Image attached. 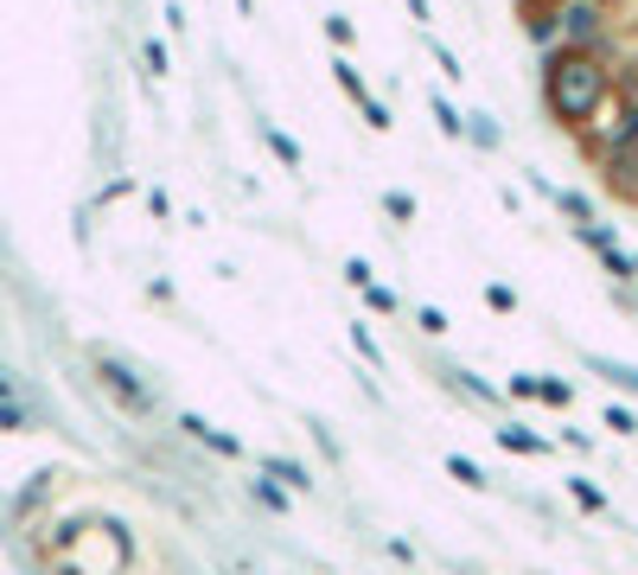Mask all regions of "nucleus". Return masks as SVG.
Returning <instances> with one entry per match:
<instances>
[{"mask_svg": "<svg viewBox=\"0 0 638 575\" xmlns=\"http://www.w3.org/2000/svg\"><path fill=\"white\" fill-rule=\"evenodd\" d=\"M358 295H364V307H371V313H396V288H390V281H371V288H358Z\"/></svg>", "mask_w": 638, "mask_h": 575, "instance_id": "obj_16", "label": "nucleus"}, {"mask_svg": "<svg viewBox=\"0 0 638 575\" xmlns=\"http://www.w3.org/2000/svg\"><path fill=\"white\" fill-rule=\"evenodd\" d=\"M524 38L543 45V51L562 45V13H556V0H524Z\"/></svg>", "mask_w": 638, "mask_h": 575, "instance_id": "obj_3", "label": "nucleus"}, {"mask_svg": "<svg viewBox=\"0 0 638 575\" xmlns=\"http://www.w3.org/2000/svg\"><path fill=\"white\" fill-rule=\"evenodd\" d=\"M415 326H421L428 340H441V333H448L453 320H448V313H441V307H421V313H415Z\"/></svg>", "mask_w": 638, "mask_h": 575, "instance_id": "obj_21", "label": "nucleus"}, {"mask_svg": "<svg viewBox=\"0 0 638 575\" xmlns=\"http://www.w3.org/2000/svg\"><path fill=\"white\" fill-rule=\"evenodd\" d=\"M568 493H575V505H588V511H606V493L594 480H568Z\"/></svg>", "mask_w": 638, "mask_h": 575, "instance_id": "obj_18", "label": "nucleus"}, {"mask_svg": "<svg viewBox=\"0 0 638 575\" xmlns=\"http://www.w3.org/2000/svg\"><path fill=\"white\" fill-rule=\"evenodd\" d=\"M575 243H588V250L601 256V250H613V230L606 225H575Z\"/></svg>", "mask_w": 638, "mask_h": 575, "instance_id": "obj_19", "label": "nucleus"}, {"mask_svg": "<svg viewBox=\"0 0 638 575\" xmlns=\"http://www.w3.org/2000/svg\"><path fill=\"white\" fill-rule=\"evenodd\" d=\"M179 428H186L192 441H205L211 455H224V460H236V455H243V441H236V435H224V428H211L205 416H179Z\"/></svg>", "mask_w": 638, "mask_h": 575, "instance_id": "obj_4", "label": "nucleus"}, {"mask_svg": "<svg viewBox=\"0 0 638 575\" xmlns=\"http://www.w3.org/2000/svg\"><path fill=\"white\" fill-rule=\"evenodd\" d=\"M486 307L511 313V307H518V288H504V281H486Z\"/></svg>", "mask_w": 638, "mask_h": 575, "instance_id": "obj_24", "label": "nucleus"}, {"mask_svg": "<svg viewBox=\"0 0 638 575\" xmlns=\"http://www.w3.org/2000/svg\"><path fill=\"white\" fill-rule=\"evenodd\" d=\"M549 205H562V211H568V218H575V225H594V205H588V198H581V192L556 186V198H549Z\"/></svg>", "mask_w": 638, "mask_h": 575, "instance_id": "obj_15", "label": "nucleus"}, {"mask_svg": "<svg viewBox=\"0 0 638 575\" xmlns=\"http://www.w3.org/2000/svg\"><path fill=\"white\" fill-rule=\"evenodd\" d=\"M606 428H619V435H638V416H633V410H619V403H613V410H606Z\"/></svg>", "mask_w": 638, "mask_h": 575, "instance_id": "obj_26", "label": "nucleus"}, {"mask_svg": "<svg viewBox=\"0 0 638 575\" xmlns=\"http://www.w3.org/2000/svg\"><path fill=\"white\" fill-rule=\"evenodd\" d=\"M345 281H351V288H371L376 275H371V263H364V256H345Z\"/></svg>", "mask_w": 638, "mask_h": 575, "instance_id": "obj_25", "label": "nucleus"}, {"mask_svg": "<svg viewBox=\"0 0 638 575\" xmlns=\"http://www.w3.org/2000/svg\"><path fill=\"white\" fill-rule=\"evenodd\" d=\"M256 498H263V505H275V511H288V493H275L268 480H256Z\"/></svg>", "mask_w": 638, "mask_h": 575, "instance_id": "obj_29", "label": "nucleus"}, {"mask_svg": "<svg viewBox=\"0 0 638 575\" xmlns=\"http://www.w3.org/2000/svg\"><path fill=\"white\" fill-rule=\"evenodd\" d=\"M601 263H606V275H619V281H633V256L613 243V250H601Z\"/></svg>", "mask_w": 638, "mask_h": 575, "instance_id": "obj_23", "label": "nucleus"}, {"mask_svg": "<svg viewBox=\"0 0 638 575\" xmlns=\"http://www.w3.org/2000/svg\"><path fill=\"white\" fill-rule=\"evenodd\" d=\"M428 110H434V128H441L448 141H466V115L453 110V103H448V96H441V90L428 96Z\"/></svg>", "mask_w": 638, "mask_h": 575, "instance_id": "obj_10", "label": "nucleus"}, {"mask_svg": "<svg viewBox=\"0 0 638 575\" xmlns=\"http://www.w3.org/2000/svg\"><path fill=\"white\" fill-rule=\"evenodd\" d=\"M383 211H390L396 225H409V218H415V198H409V192H383Z\"/></svg>", "mask_w": 638, "mask_h": 575, "instance_id": "obj_22", "label": "nucleus"}, {"mask_svg": "<svg viewBox=\"0 0 638 575\" xmlns=\"http://www.w3.org/2000/svg\"><path fill=\"white\" fill-rule=\"evenodd\" d=\"M103 378L115 383V396H121V403H128V410H153V396L148 390H141V383L128 378V371H121V365H103Z\"/></svg>", "mask_w": 638, "mask_h": 575, "instance_id": "obj_9", "label": "nucleus"}, {"mask_svg": "<svg viewBox=\"0 0 638 575\" xmlns=\"http://www.w3.org/2000/svg\"><path fill=\"white\" fill-rule=\"evenodd\" d=\"M434 65H441V77H460V58H453L441 38H434Z\"/></svg>", "mask_w": 638, "mask_h": 575, "instance_id": "obj_28", "label": "nucleus"}, {"mask_svg": "<svg viewBox=\"0 0 638 575\" xmlns=\"http://www.w3.org/2000/svg\"><path fill=\"white\" fill-rule=\"evenodd\" d=\"M536 396H543L549 410H568V403H575V383L568 378H536Z\"/></svg>", "mask_w": 638, "mask_h": 575, "instance_id": "obj_14", "label": "nucleus"}, {"mask_svg": "<svg viewBox=\"0 0 638 575\" xmlns=\"http://www.w3.org/2000/svg\"><path fill=\"white\" fill-rule=\"evenodd\" d=\"M633 281H638V256H633Z\"/></svg>", "mask_w": 638, "mask_h": 575, "instance_id": "obj_33", "label": "nucleus"}, {"mask_svg": "<svg viewBox=\"0 0 638 575\" xmlns=\"http://www.w3.org/2000/svg\"><path fill=\"white\" fill-rule=\"evenodd\" d=\"M613 96V71H606V51H575V45H556L543 51V110L556 128H588L594 115L606 110Z\"/></svg>", "mask_w": 638, "mask_h": 575, "instance_id": "obj_1", "label": "nucleus"}, {"mask_svg": "<svg viewBox=\"0 0 638 575\" xmlns=\"http://www.w3.org/2000/svg\"><path fill=\"white\" fill-rule=\"evenodd\" d=\"M263 473H268V480H288V493H306V486H313L301 460H281V455H268V460H263Z\"/></svg>", "mask_w": 638, "mask_h": 575, "instance_id": "obj_12", "label": "nucleus"}, {"mask_svg": "<svg viewBox=\"0 0 638 575\" xmlns=\"http://www.w3.org/2000/svg\"><path fill=\"white\" fill-rule=\"evenodd\" d=\"M466 141H473V148H486V153H498V148H504V128H498L491 115H466Z\"/></svg>", "mask_w": 638, "mask_h": 575, "instance_id": "obj_11", "label": "nucleus"}, {"mask_svg": "<svg viewBox=\"0 0 638 575\" xmlns=\"http://www.w3.org/2000/svg\"><path fill=\"white\" fill-rule=\"evenodd\" d=\"M141 58H148V71H153V77L166 71V45H160V38H148V45H141Z\"/></svg>", "mask_w": 638, "mask_h": 575, "instance_id": "obj_27", "label": "nucleus"}, {"mask_svg": "<svg viewBox=\"0 0 638 575\" xmlns=\"http://www.w3.org/2000/svg\"><path fill=\"white\" fill-rule=\"evenodd\" d=\"M588 371L606 383H619V390H633L638 396V365H619V358H606V352H588Z\"/></svg>", "mask_w": 638, "mask_h": 575, "instance_id": "obj_7", "label": "nucleus"}, {"mask_svg": "<svg viewBox=\"0 0 638 575\" xmlns=\"http://www.w3.org/2000/svg\"><path fill=\"white\" fill-rule=\"evenodd\" d=\"M333 77H338V90H345V96H351L358 110L371 103V83H364V71H358V65H351L345 51H333Z\"/></svg>", "mask_w": 638, "mask_h": 575, "instance_id": "obj_8", "label": "nucleus"}, {"mask_svg": "<svg viewBox=\"0 0 638 575\" xmlns=\"http://www.w3.org/2000/svg\"><path fill=\"white\" fill-rule=\"evenodd\" d=\"M556 13H562V45H575V51H606L613 26H606L601 0H556Z\"/></svg>", "mask_w": 638, "mask_h": 575, "instance_id": "obj_2", "label": "nucleus"}, {"mask_svg": "<svg viewBox=\"0 0 638 575\" xmlns=\"http://www.w3.org/2000/svg\"><path fill=\"white\" fill-rule=\"evenodd\" d=\"M364 122H371V128H390V110H383V103L371 96V103H364Z\"/></svg>", "mask_w": 638, "mask_h": 575, "instance_id": "obj_30", "label": "nucleus"}, {"mask_svg": "<svg viewBox=\"0 0 638 575\" xmlns=\"http://www.w3.org/2000/svg\"><path fill=\"white\" fill-rule=\"evenodd\" d=\"M409 13H415V20H434V7H428V0H409Z\"/></svg>", "mask_w": 638, "mask_h": 575, "instance_id": "obj_31", "label": "nucleus"}, {"mask_svg": "<svg viewBox=\"0 0 638 575\" xmlns=\"http://www.w3.org/2000/svg\"><path fill=\"white\" fill-rule=\"evenodd\" d=\"M351 345H358V352H364L371 365H383V345H376V333L364 326V320H351Z\"/></svg>", "mask_w": 638, "mask_h": 575, "instance_id": "obj_20", "label": "nucleus"}, {"mask_svg": "<svg viewBox=\"0 0 638 575\" xmlns=\"http://www.w3.org/2000/svg\"><path fill=\"white\" fill-rule=\"evenodd\" d=\"M326 38H333V51H351V38H358V26H351L345 13H326Z\"/></svg>", "mask_w": 638, "mask_h": 575, "instance_id": "obj_17", "label": "nucleus"}, {"mask_svg": "<svg viewBox=\"0 0 638 575\" xmlns=\"http://www.w3.org/2000/svg\"><path fill=\"white\" fill-rule=\"evenodd\" d=\"M263 141H268V153H275V160H281V166H288V173H301V166H306L301 141H294V135H288V128H275V122H263Z\"/></svg>", "mask_w": 638, "mask_h": 575, "instance_id": "obj_6", "label": "nucleus"}, {"mask_svg": "<svg viewBox=\"0 0 638 575\" xmlns=\"http://www.w3.org/2000/svg\"><path fill=\"white\" fill-rule=\"evenodd\" d=\"M498 435V448H511V455H549V435H536L524 422H504V428H491Z\"/></svg>", "mask_w": 638, "mask_h": 575, "instance_id": "obj_5", "label": "nucleus"}, {"mask_svg": "<svg viewBox=\"0 0 638 575\" xmlns=\"http://www.w3.org/2000/svg\"><path fill=\"white\" fill-rule=\"evenodd\" d=\"M236 13H256V0H236Z\"/></svg>", "mask_w": 638, "mask_h": 575, "instance_id": "obj_32", "label": "nucleus"}, {"mask_svg": "<svg viewBox=\"0 0 638 575\" xmlns=\"http://www.w3.org/2000/svg\"><path fill=\"white\" fill-rule=\"evenodd\" d=\"M448 473L460 480V486H473V493H486L491 486L486 473H479V460H466V455H448Z\"/></svg>", "mask_w": 638, "mask_h": 575, "instance_id": "obj_13", "label": "nucleus"}]
</instances>
